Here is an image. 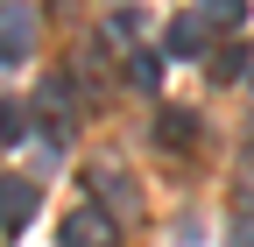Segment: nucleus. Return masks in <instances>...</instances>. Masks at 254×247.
I'll use <instances>...</instances> for the list:
<instances>
[{
	"label": "nucleus",
	"mask_w": 254,
	"mask_h": 247,
	"mask_svg": "<svg viewBox=\"0 0 254 247\" xmlns=\"http://www.w3.org/2000/svg\"><path fill=\"white\" fill-rule=\"evenodd\" d=\"M64 247H120V219L106 205H78V212H64Z\"/></svg>",
	"instance_id": "obj_1"
},
{
	"label": "nucleus",
	"mask_w": 254,
	"mask_h": 247,
	"mask_svg": "<svg viewBox=\"0 0 254 247\" xmlns=\"http://www.w3.org/2000/svg\"><path fill=\"white\" fill-rule=\"evenodd\" d=\"M28 50H36V7L0 0V64H28Z\"/></svg>",
	"instance_id": "obj_2"
},
{
	"label": "nucleus",
	"mask_w": 254,
	"mask_h": 247,
	"mask_svg": "<svg viewBox=\"0 0 254 247\" xmlns=\"http://www.w3.org/2000/svg\"><path fill=\"white\" fill-rule=\"evenodd\" d=\"M36 205H43V191L28 177H0V233H21L36 219Z\"/></svg>",
	"instance_id": "obj_3"
},
{
	"label": "nucleus",
	"mask_w": 254,
	"mask_h": 247,
	"mask_svg": "<svg viewBox=\"0 0 254 247\" xmlns=\"http://www.w3.org/2000/svg\"><path fill=\"white\" fill-rule=\"evenodd\" d=\"M85 184H92V191H99V198L120 212V219L134 212V184H127V170H113V163H92V170H85Z\"/></svg>",
	"instance_id": "obj_4"
},
{
	"label": "nucleus",
	"mask_w": 254,
	"mask_h": 247,
	"mask_svg": "<svg viewBox=\"0 0 254 247\" xmlns=\"http://www.w3.org/2000/svg\"><path fill=\"white\" fill-rule=\"evenodd\" d=\"M205 14H177V21H163V50L170 57H205Z\"/></svg>",
	"instance_id": "obj_5"
},
{
	"label": "nucleus",
	"mask_w": 254,
	"mask_h": 247,
	"mask_svg": "<svg viewBox=\"0 0 254 247\" xmlns=\"http://www.w3.org/2000/svg\"><path fill=\"white\" fill-rule=\"evenodd\" d=\"M36 113H43V127H50L57 141H71V92H64V78H50V85H43Z\"/></svg>",
	"instance_id": "obj_6"
},
{
	"label": "nucleus",
	"mask_w": 254,
	"mask_h": 247,
	"mask_svg": "<svg viewBox=\"0 0 254 247\" xmlns=\"http://www.w3.org/2000/svg\"><path fill=\"white\" fill-rule=\"evenodd\" d=\"M190 134H198V120H190V113H155V141H163L170 156H184Z\"/></svg>",
	"instance_id": "obj_7"
},
{
	"label": "nucleus",
	"mask_w": 254,
	"mask_h": 247,
	"mask_svg": "<svg viewBox=\"0 0 254 247\" xmlns=\"http://www.w3.org/2000/svg\"><path fill=\"white\" fill-rule=\"evenodd\" d=\"M141 28H148V14H141V7H120V14L106 21V36H99V43H106V50H134Z\"/></svg>",
	"instance_id": "obj_8"
},
{
	"label": "nucleus",
	"mask_w": 254,
	"mask_h": 247,
	"mask_svg": "<svg viewBox=\"0 0 254 247\" xmlns=\"http://www.w3.org/2000/svg\"><path fill=\"white\" fill-rule=\"evenodd\" d=\"M21 141H28V106L0 99V148H21Z\"/></svg>",
	"instance_id": "obj_9"
},
{
	"label": "nucleus",
	"mask_w": 254,
	"mask_h": 247,
	"mask_svg": "<svg viewBox=\"0 0 254 247\" xmlns=\"http://www.w3.org/2000/svg\"><path fill=\"white\" fill-rule=\"evenodd\" d=\"M155 78H163V64H155L148 50H127V85H134V92H155Z\"/></svg>",
	"instance_id": "obj_10"
},
{
	"label": "nucleus",
	"mask_w": 254,
	"mask_h": 247,
	"mask_svg": "<svg viewBox=\"0 0 254 247\" xmlns=\"http://www.w3.org/2000/svg\"><path fill=\"white\" fill-rule=\"evenodd\" d=\"M198 14L219 21V28H240V21H247V0H198Z\"/></svg>",
	"instance_id": "obj_11"
},
{
	"label": "nucleus",
	"mask_w": 254,
	"mask_h": 247,
	"mask_svg": "<svg viewBox=\"0 0 254 247\" xmlns=\"http://www.w3.org/2000/svg\"><path fill=\"white\" fill-rule=\"evenodd\" d=\"M240 212H254V134L240 148Z\"/></svg>",
	"instance_id": "obj_12"
},
{
	"label": "nucleus",
	"mask_w": 254,
	"mask_h": 247,
	"mask_svg": "<svg viewBox=\"0 0 254 247\" xmlns=\"http://www.w3.org/2000/svg\"><path fill=\"white\" fill-rule=\"evenodd\" d=\"M226 247H254V212H233V226H226Z\"/></svg>",
	"instance_id": "obj_13"
},
{
	"label": "nucleus",
	"mask_w": 254,
	"mask_h": 247,
	"mask_svg": "<svg viewBox=\"0 0 254 247\" xmlns=\"http://www.w3.org/2000/svg\"><path fill=\"white\" fill-rule=\"evenodd\" d=\"M240 78H254V50H247V71H240Z\"/></svg>",
	"instance_id": "obj_14"
}]
</instances>
